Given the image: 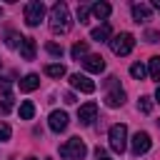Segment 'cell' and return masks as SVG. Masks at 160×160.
I'll list each match as a JSON object with an SVG mask.
<instances>
[{"label":"cell","instance_id":"cell-1","mask_svg":"<svg viewBox=\"0 0 160 160\" xmlns=\"http://www.w3.org/2000/svg\"><path fill=\"white\" fill-rule=\"evenodd\" d=\"M70 10H68V5L65 2H55L52 5V10H50V30L55 32V35H62V32H68L70 30Z\"/></svg>","mask_w":160,"mask_h":160},{"label":"cell","instance_id":"cell-2","mask_svg":"<svg viewBox=\"0 0 160 160\" xmlns=\"http://www.w3.org/2000/svg\"><path fill=\"white\" fill-rule=\"evenodd\" d=\"M108 140H110L112 152H125V145H128V128H125L122 122L112 125L110 132H108Z\"/></svg>","mask_w":160,"mask_h":160},{"label":"cell","instance_id":"cell-3","mask_svg":"<svg viewBox=\"0 0 160 160\" xmlns=\"http://www.w3.org/2000/svg\"><path fill=\"white\" fill-rule=\"evenodd\" d=\"M85 152H88V148H85V142L80 138H70L65 145H60V155L68 158V160H82Z\"/></svg>","mask_w":160,"mask_h":160},{"label":"cell","instance_id":"cell-4","mask_svg":"<svg viewBox=\"0 0 160 160\" xmlns=\"http://www.w3.org/2000/svg\"><path fill=\"white\" fill-rule=\"evenodd\" d=\"M132 48H135V38L130 35V32H120V35H115L112 40H110V50L115 52V55H130L132 52Z\"/></svg>","mask_w":160,"mask_h":160},{"label":"cell","instance_id":"cell-5","mask_svg":"<svg viewBox=\"0 0 160 160\" xmlns=\"http://www.w3.org/2000/svg\"><path fill=\"white\" fill-rule=\"evenodd\" d=\"M42 18H45V5H42L40 0H32V2L25 5V22H28L30 28H38Z\"/></svg>","mask_w":160,"mask_h":160},{"label":"cell","instance_id":"cell-6","mask_svg":"<svg viewBox=\"0 0 160 160\" xmlns=\"http://www.w3.org/2000/svg\"><path fill=\"white\" fill-rule=\"evenodd\" d=\"M150 145H152V140H150V135H148L145 130H138V132L132 135V142H130L132 155H145V152L150 150Z\"/></svg>","mask_w":160,"mask_h":160},{"label":"cell","instance_id":"cell-7","mask_svg":"<svg viewBox=\"0 0 160 160\" xmlns=\"http://www.w3.org/2000/svg\"><path fill=\"white\" fill-rule=\"evenodd\" d=\"M70 85L80 92H95V82L88 78V75H80V72H72L70 75Z\"/></svg>","mask_w":160,"mask_h":160},{"label":"cell","instance_id":"cell-8","mask_svg":"<svg viewBox=\"0 0 160 160\" xmlns=\"http://www.w3.org/2000/svg\"><path fill=\"white\" fill-rule=\"evenodd\" d=\"M48 125H50L52 132H62V130L68 128V112H62V110H52L50 118H48Z\"/></svg>","mask_w":160,"mask_h":160},{"label":"cell","instance_id":"cell-9","mask_svg":"<svg viewBox=\"0 0 160 160\" xmlns=\"http://www.w3.org/2000/svg\"><path fill=\"white\" fill-rule=\"evenodd\" d=\"M95 115H98V105H95V102H85L82 108H78V120H80L82 125H90V122L95 120Z\"/></svg>","mask_w":160,"mask_h":160},{"label":"cell","instance_id":"cell-10","mask_svg":"<svg viewBox=\"0 0 160 160\" xmlns=\"http://www.w3.org/2000/svg\"><path fill=\"white\" fill-rule=\"evenodd\" d=\"M82 68H85L88 72H102V70H105V60H102L100 55H85V58H82Z\"/></svg>","mask_w":160,"mask_h":160},{"label":"cell","instance_id":"cell-11","mask_svg":"<svg viewBox=\"0 0 160 160\" xmlns=\"http://www.w3.org/2000/svg\"><path fill=\"white\" fill-rule=\"evenodd\" d=\"M40 88V78L35 75V72H28L22 80H20V90L22 92H32V90H38Z\"/></svg>","mask_w":160,"mask_h":160},{"label":"cell","instance_id":"cell-12","mask_svg":"<svg viewBox=\"0 0 160 160\" xmlns=\"http://www.w3.org/2000/svg\"><path fill=\"white\" fill-rule=\"evenodd\" d=\"M132 18H135V22H145V20H150V5H145V2H135V5H132Z\"/></svg>","mask_w":160,"mask_h":160},{"label":"cell","instance_id":"cell-13","mask_svg":"<svg viewBox=\"0 0 160 160\" xmlns=\"http://www.w3.org/2000/svg\"><path fill=\"white\" fill-rule=\"evenodd\" d=\"M35 50H38L35 38H25L22 45H20V55H22V60H32V58H35Z\"/></svg>","mask_w":160,"mask_h":160},{"label":"cell","instance_id":"cell-14","mask_svg":"<svg viewBox=\"0 0 160 160\" xmlns=\"http://www.w3.org/2000/svg\"><path fill=\"white\" fill-rule=\"evenodd\" d=\"M105 102H108V108H120L122 102H125V90H110L108 95H105Z\"/></svg>","mask_w":160,"mask_h":160},{"label":"cell","instance_id":"cell-15","mask_svg":"<svg viewBox=\"0 0 160 160\" xmlns=\"http://www.w3.org/2000/svg\"><path fill=\"white\" fill-rule=\"evenodd\" d=\"M90 12L98 18V20H105V18H110V12H112V8L108 5V2H95L92 8H90Z\"/></svg>","mask_w":160,"mask_h":160},{"label":"cell","instance_id":"cell-16","mask_svg":"<svg viewBox=\"0 0 160 160\" xmlns=\"http://www.w3.org/2000/svg\"><path fill=\"white\" fill-rule=\"evenodd\" d=\"M90 38H92L95 42H105V40L110 38V25H100V28H92V30H90Z\"/></svg>","mask_w":160,"mask_h":160},{"label":"cell","instance_id":"cell-17","mask_svg":"<svg viewBox=\"0 0 160 160\" xmlns=\"http://www.w3.org/2000/svg\"><path fill=\"white\" fill-rule=\"evenodd\" d=\"M45 75H50V78H55V80H60V78H65V65H60V62H52V65H45Z\"/></svg>","mask_w":160,"mask_h":160},{"label":"cell","instance_id":"cell-18","mask_svg":"<svg viewBox=\"0 0 160 160\" xmlns=\"http://www.w3.org/2000/svg\"><path fill=\"white\" fill-rule=\"evenodd\" d=\"M32 115H35V105L30 100H22L20 102V118L22 120H32Z\"/></svg>","mask_w":160,"mask_h":160},{"label":"cell","instance_id":"cell-19","mask_svg":"<svg viewBox=\"0 0 160 160\" xmlns=\"http://www.w3.org/2000/svg\"><path fill=\"white\" fill-rule=\"evenodd\" d=\"M148 72H150V78H152V80H160V55H155V58H150V65H148Z\"/></svg>","mask_w":160,"mask_h":160},{"label":"cell","instance_id":"cell-20","mask_svg":"<svg viewBox=\"0 0 160 160\" xmlns=\"http://www.w3.org/2000/svg\"><path fill=\"white\" fill-rule=\"evenodd\" d=\"M70 55H72L75 60L85 58V55H88V42H75V45H72V50H70Z\"/></svg>","mask_w":160,"mask_h":160},{"label":"cell","instance_id":"cell-21","mask_svg":"<svg viewBox=\"0 0 160 160\" xmlns=\"http://www.w3.org/2000/svg\"><path fill=\"white\" fill-rule=\"evenodd\" d=\"M145 72H148V70H145V65H142V62H132V65H130V75H132L135 80H142V78H145Z\"/></svg>","mask_w":160,"mask_h":160},{"label":"cell","instance_id":"cell-22","mask_svg":"<svg viewBox=\"0 0 160 160\" xmlns=\"http://www.w3.org/2000/svg\"><path fill=\"white\" fill-rule=\"evenodd\" d=\"M138 110H140V112H145V115H148V112H150V110H152V100H150V98H148V95H142V98H140V100H138Z\"/></svg>","mask_w":160,"mask_h":160},{"label":"cell","instance_id":"cell-23","mask_svg":"<svg viewBox=\"0 0 160 160\" xmlns=\"http://www.w3.org/2000/svg\"><path fill=\"white\" fill-rule=\"evenodd\" d=\"M22 35H18V32H8V48H20L22 45Z\"/></svg>","mask_w":160,"mask_h":160},{"label":"cell","instance_id":"cell-24","mask_svg":"<svg viewBox=\"0 0 160 160\" xmlns=\"http://www.w3.org/2000/svg\"><path fill=\"white\" fill-rule=\"evenodd\" d=\"M45 50H48L52 58H62V45H58V42H48Z\"/></svg>","mask_w":160,"mask_h":160},{"label":"cell","instance_id":"cell-25","mask_svg":"<svg viewBox=\"0 0 160 160\" xmlns=\"http://www.w3.org/2000/svg\"><path fill=\"white\" fill-rule=\"evenodd\" d=\"M10 135H12V130H10V125H8V122H0V142H5V140H10Z\"/></svg>","mask_w":160,"mask_h":160},{"label":"cell","instance_id":"cell-26","mask_svg":"<svg viewBox=\"0 0 160 160\" xmlns=\"http://www.w3.org/2000/svg\"><path fill=\"white\" fill-rule=\"evenodd\" d=\"M10 110H12V95H5L0 102V112H10Z\"/></svg>","mask_w":160,"mask_h":160},{"label":"cell","instance_id":"cell-27","mask_svg":"<svg viewBox=\"0 0 160 160\" xmlns=\"http://www.w3.org/2000/svg\"><path fill=\"white\" fill-rule=\"evenodd\" d=\"M88 12H90V10H88L85 5H78V20H80V22H88Z\"/></svg>","mask_w":160,"mask_h":160},{"label":"cell","instance_id":"cell-28","mask_svg":"<svg viewBox=\"0 0 160 160\" xmlns=\"http://www.w3.org/2000/svg\"><path fill=\"white\" fill-rule=\"evenodd\" d=\"M0 92H2V98L10 95V80L8 78H0Z\"/></svg>","mask_w":160,"mask_h":160},{"label":"cell","instance_id":"cell-29","mask_svg":"<svg viewBox=\"0 0 160 160\" xmlns=\"http://www.w3.org/2000/svg\"><path fill=\"white\" fill-rule=\"evenodd\" d=\"M145 40H148V42H158V40H160V35H158L155 30H148V32H145Z\"/></svg>","mask_w":160,"mask_h":160},{"label":"cell","instance_id":"cell-30","mask_svg":"<svg viewBox=\"0 0 160 160\" xmlns=\"http://www.w3.org/2000/svg\"><path fill=\"white\" fill-rule=\"evenodd\" d=\"M105 85H108V88H115V90H118V78H115V75H110V78L105 80Z\"/></svg>","mask_w":160,"mask_h":160},{"label":"cell","instance_id":"cell-31","mask_svg":"<svg viewBox=\"0 0 160 160\" xmlns=\"http://www.w3.org/2000/svg\"><path fill=\"white\" fill-rule=\"evenodd\" d=\"M95 158H98V160H110V158L105 155V150H102V148H95Z\"/></svg>","mask_w":160,"mask_h":160},{"label":"cell","instance_id":"cell-32","mask_svg":"<svg viewBox=\"0 0 160 160\" xmlns=\"http://www.w3.org/2000/svg\"><path fill=\"white\" fill-rule=\"evenodd\" d=\"M65 102L72 105V102H75V95H72V92H65Z\"/></svg>","mask_w":160,"mask_h":160},{"label":"cell","instance_id":"cell-33","mask_svg":"<svg viewBox=\"0 0 160 160\" xmlns=\"http://www.w3.org/2000/svg\"><path fill=\"white\" fill-rule=\"evenodd\" d=\"M152 8H155V10H160V0H155V2H152Z\"/></svg>","mask_w":160,"mask_h":160},{"label":"cell","instance_id":"cell-34","mask_svg":"<svg viewBox=\"0 0 160 160\" xmlns=\"http://www.w3.org/2000/svg\"><path fill=\"white\" fill-rule=\"evenodd\" d=\"M155 100H158V102H160V88H158V90H155Z\"/></svg>","mask_w":160,"mask_h":160},{"label":"cell","instance_id":"cell-35","mask_svg":"<svg viewBox=\"0 0 160 160\" xmlns=\"http://www.w3.org/2000/svg\"><path fill=\"white\" fill-rule=\"evenodd\" d=\"M158 128H160V120H158Z\"/></svg>","mask_w":160,"mask_h":160},{"label":"cell","instance_id":"cell-36","mask_svg":"<svg viewBox=\"0 0 160 160\" xmlns=\"http://www.w3.org/2000/svg\"><path fill=\"white\" fill-rule=\"evenodd\" d=\"M45 160H52V158H45Z\"/></svg>","mask_w":160,"mask_h":160},{"label":"cell","instance_id":"cell-37","mask_svg":"<svg viewBox=\"0 0 160 160\" xmlns=\"http://www.w3.org/2000/svg\"><path fill=\"white\" fill-rule=\"evenodd\" d=\"M0 15H2V8H0Z\"/></svg>","mask_w":160,"mask_h":160},{"label":"cell","instance_id":"cell-38","mask_svg":"<svg viewBox=\"0 0 160 160\" xmlns=\"http://www.w3.org/2000/svg\"><path fill=\"white\" fill-rule=\"evenodd\" d=\"M28 160H35V158H28Z\"/></svg>","mask_w":160,"mask_h":160},{"label":"cell","instance_id":"cell-39","mask_svg":"<svg viewBox=\"0 0 160 160\" xmlns=\"http://www.w3.org/2000/svg\"><path fill=\"white\" fill-rule=\"evenodd\" d=\"M0 65H2V60H0Z\"/></svg>","mask_w":160,"mask_h":160}]
</instances>
